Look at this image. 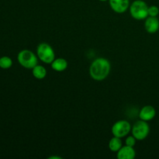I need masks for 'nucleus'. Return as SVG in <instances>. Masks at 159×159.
Wrapping results in <instances>:
<instances>
[{
    "label": "nucleus",
    "mask_w": 159,
    "mask_h": 159,
    "mask_svg": "<svg viewBox=\"0 0 159 159\" xmlns=\"http://www.w3.org/2000/svg\"><path fill=\"white\" fill-rule=\"evenodd\" d=\"M109 4L113 12L124 13L130 8V0H109Z\"/></svg>",
    "instance_id": "7"
},
{
    "label": "nucleus",
    "mask_w": 159,
    "mask_h": 159,
    "mask_svg": "<svg viewBox=\"0 0 159 159\" xmlns=\"http://www.w3.org/2000/svg\"><path fill=\"white\" fill-rule=\"evenodd\" d=\"M17 61L23 68L26 69H33L36 65H38V57L37 54L27 49L22 50L18 53Z\"/></svg>",
    "instance_id": "2"
},
{
    "label": "nucleus",
    "mask_w": 159,
    "mask_h": 159,
    "mask_svg": "<svg viewBox=\"0 0 159 159\" xmlns=\"http://www.w3.org/2000/svg\"><path fill=\"white\" fill-rule=\"evenodd\" d=\"M131 133L138 141H143L148 136L150 133L149 124L147 121L140 120L132 126Z\"/></svg>",
    "instance_id": "5"
},
{
    "label": "nucleus",
    "mask_w": 159,
    "mask_h": 159,
    "mask_svg": "<svg viewBox=\"0 0 159 159\" xmlns=\"http://www.w3.org/2000/svg\"><path fill=\"white\" fill-rule=\"evenodd\" d=\"M49 158H58V159H61V158H60V157H57V156H53V157H49Z\"/></svg>",
    "instance_id": "17"
},
{
    "label": "nucleus",
    "mask_w": 159,
    "mask_h": 159,
    "mask_svg": "<svg viewBox=\"0 0 159 159\" xmlns=\"http://www.w3.org/2000/svg\"><path fill=\"white\" fill-rule=\"evenodd\" d=\"M137 141L138 140L133 135H131V136H127L125 140V144L127 146H130V147H134Z\"/></svg>",
    "instance_id": "16"
},
{
    "label": "nucleus",
    "mask_w": 159,
    "mask_h": 159,
    "mask_svg": "<svg viewBox=\"0 0 159 159\" xmlns=\"http://www.w3.org/2000/svg\"><path fill=\"white\" fill-rule=\"evenodd\" d=\"M155 116H156V110L155 107L151 105L144 106L139 112L140 120L147 121V122L152 120L155 117Z\"/></svg>",
    "instance_id": "8"
},
{
    "label": "nucleus",
    "mask_w": 159,
    "mask_h": 159,
    "mask_svg": "<svg viewBox=\"0 0 159 159\" xmlns=\"http://www.w3.org/2000/svg\"><path fill=\"white\" fill-rule=\"evenodd\" d=\"M159 14V8L157 6H148V16L157 17Z\"/></svg>",
    "instance_id": "15"
},
{
    "label": "nucleus",
    "mask_w": 159,
    "mask_h": 159,
    "mask_svg": "<svg viewBox=\"0 0 159 159\" xmlns=\"http://www.w3.org/2000/svg\"><path fill=\"white\" fill-rule=\"evenodd\" d=\"M99 1H100V2H107V1H109V0H99Z\"/></svg>",
    "instance_id": "18"
},
{
    "label": "nucleus",
    "mask_w": 159,
    "mask_h": 159,
    "mask_svg": "<svg viewBox=\"0 0 159 159\" xmlns=\"http://www.w3.org/2000/svg\"><path fill=\"white\" fill-rule=\"evenodd\" d=\"M32 74L35 79L38 80H42L45 79L47 76V70L43 66L40 65H37L32 69Z\"/></svg>",
    "instance_id": "13"
},
{
    "label": "nucleus",
    "mask_w": 159,
    "mask_h": 159,
    "mask_svg": "<svg viewBox=\"0 0 159 159\" xmlns=\"http://www.w3.org/2000/svg\"><path fill=\"white\" fill-rule=\"evenodd\" d=\"M111 71V64L105 57H98L89 66V75L93 80L101 82L107 79Z\"/></svg>",
    "instance_id": "1"
},
{
    "label": "nucleus",
    "mask_w": 159,
    "mask_h": 159,
    "mask_svg": "<svg viewBox=\"0 0 159 159\" xmlns=\"http://www.w3.org/2000/svg\"><path fill=\"white\" fill-rule=\"evenodd\" d=\"M116 153V157L118 159H134L136 157V151L134 150V147H130L126 144L122 146V148Z\"/></svg>",
    "instance_id": "9"
},
{
    "label": "nucleus",
    "mask_w": 159,
    "mask_h": 159,
    "mask_svg": "<svg viewBox=\"0 0 159 159\" xmlns=\"http://www.w3.org/2000/svg\"><path fill=\"white\" fill-rule=\"evenodd\" d=\"M51 65V68L54 71L61 72V71H65L68 68V61L63 57H57L53 61Z\"/></svg>",
    "instance_id": "11"
},
{
    "label": "nucleus",
    "mask_w": 159,
    "mask_h": 159,
    "mask_svg": "<svg viewBox=\"0 0 159 159\" xmlns=\"http://www.w3.org/2000/svg\"><path fill=\"white\" fill-rule=\"evenodd\" d=\"M129 9L134 20H143L148 16V6L143 0H135L130 4Z\"/></svg>",
    "instance_id": "3"
},
{
    "label": "nucleus",
    "mask_w": 159,
    "mask_h": 159,
    "mask_svg": "<svg viewBox=\"0 0 159 159\" xmlns=\"http://www.w3.org/2000/svg\"><path fill=\"white\" fill-rule=\"evenodd\" d=\"M37 56L39 60L44 64H51L55 59V52L52 47L48 43H40L37 48Z\"/></svg>",
    "instance_id": "4"
},
{
    "label": "nucleus",
    "mask_w": 159,
    "mask_h": 159,
    "mask_svg": "<svg viewBox=\"0 0 159 159\" xmlns=\"http://www.w3.org/2000/svg\"><path fill=\"white\" fill-rule=\"evenodd\" d=\"M123 141L121 138H117V137L113 136L111 139L110 140L108 144L109 149L113 152H117L120 149L122 148Z\"/></svg>",
    "instance_id": "12"
},
{
    "label": "nucleus",
    "mask_w": 159,
    "mask_h": 159,
    "mask_svg": "<svg viewBox=\"0 0 159 159\" xmlns=\"http://www.w3.org/2000/svg\"><path fill=\"white\" fill-rule=\"evenodd\" d=\"M144 28L148 34H155L159 30V20L157 17L148 16L145 19Z\"/></svg>",
    "instance_id": "10"
},
{
    "label": "nucleus",
    "mask_w": 159,
    "mask_h": 159,
    "mask_svg": "<svg viewBox=\"0 0 159 159\" xmlns=\"http://www.w3.org/2000/svg\"><path fill=\"white\" fill-rule=\"evenodd\" d=\"M12 66V60L9 56H2L0 57V68L9 69Z\"/></svg>",
    "instance_id": "14"
},
{
    "label": "nucleus",
    "mask_w": 159,
    "mask_h": 159,
    "mask_svg": "<svg viewBox=\"0 0 159 159\" xmlns=\"http://www.w3.org/2000/svg\"><path fill=\"white\" fill-rule=\"evenodd\" d=\"M131 125L130 122L126 120H120L113 124L111 128V132L113 136L123 138L127 137L131 132Z\"/></svg>",
    "instance_id": "6"
}]
</instances>
